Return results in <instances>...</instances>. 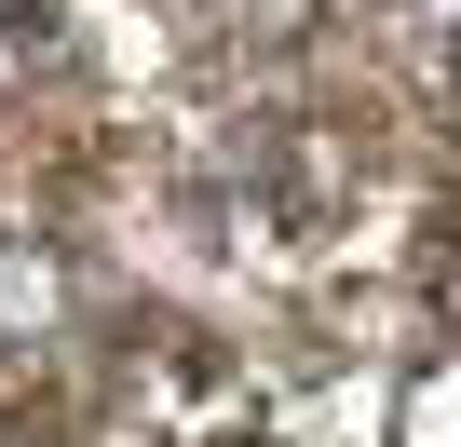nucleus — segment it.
Here are the masks:
<instances>
[{"label": "nucleus", "mask_w": 461, "mask_h": 447, "mask_svg": "<svg viewBox=\"0 0 461 447\" xmlns=\"http://www.w3.org/2000/svg\"><path fill=\"white\" fill-rule=\"evenodd\" d=\"M0 326H55V258L0 245Z\"/></svg>", "instance_id": "1"}, {"label": "nucleus", "mask_w": 461, "mask_h": 447, "mask_svg": "<svg viewBox=\"0 0 461 447\" xmlns=\"http://www.w3.org/2000/svg\"><path fill=\"white\" fill-rule=\"evenodd\" d=\"M28 41H41V0H0V68H28Z\"/></svg>", "instance_id": "2"}]
</instances>
